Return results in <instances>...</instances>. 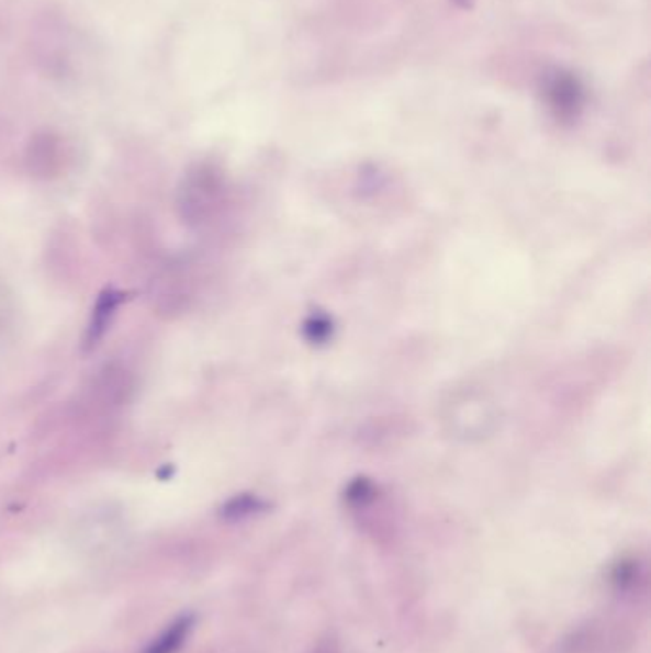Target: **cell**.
I'll use <instances>...</instances> for the list:
<instances>
[{
    "label": "cell",
    "instance_id": "8992f818",
    "mask_svg": "<svg viewBox=\"0 0 651 653\" xmlns=\"http://www.w3.org/2000/svg\"><path fill=\"white\" fill-rule=\"evenodd\" d=\"M10 317H12V301H10L7 286L0 283V330L7 329Z\"/></svg>",
    "mask_w": 651,
    "mask_h": 653
},
{
    "label": "cell",
    "instance_id": "52a82bcc",
    "mask_svg": "<svg viewBox=\"0 0 651 653\" xmlns=\"http://www.w3.org/2000/svg\"><path fill=\"white\" fill-rule=\"evenodd\" d=\"M314 653H338L337 644L333 640H325L319 646L315 648Z\"/></svg>",
    "mask_w": 651,
    "mask_h": 653
},
{
    "label": "cell",
    "instance_id": "5b68a950",
    "mask_svg": "<svg viewBox=\"0 0 651 653\" xmlns=\"http://www.w3.org/2000/svg\"><path fill=\"white\" fill-rule=\"evenodd\" d=\"M258 508H260V503L257 499L243 495V497L229 500L226 507H224V510H222V514L226 518H229V520H237V518H245L249 514L257 513Z\"/></svg>",
    "mask_w": 651,
    "mask_h": 653
},
{
    "label": "cell",
    "instance_id": "ba28073f",
    "mask_svg": "<svg viewBox=\"0 0 651 653\" xmlns=\"http://www.w3.org/2000/svg\"><path fill=\"white\" fill-rule=\"evenodd\" d=\"M454 2H457V4H459V7L470 8V7H472V2H474V0H454Z\"/></svg>",
    "mask_w": 651,
    "mask_h": 653
},
{
    "label": "cell",
    "instance_id": "277c9868",
    "mask_svg": "<svg viewBox=\"0 0 651 653\" xmlns=\"http://www.w3.org/2000/svg\"><path fill=\"white\" fill-rule=\"evenodd\" d=\"M637 562H632V560H622V562L615 565L614 572H611V583L619 590H627V588L632 587L637 583Z\"/></svg>",
    "mask_w": 651,
    "mask_h": 653
},
{
    "label": "cell",
    "instance_id": "6da1fadb",
    "mask_svg": "<svg viewBox=\"0 0 651 653\" xmlns=\"http://www.w3.org/2000/svg\"><path fill=\"white\" fill-rule=\"evenodd\" d=\"M542 98L558 121H575L585 108V85L565 69H550L542 77Z\"/></svg>",
    "mask_w": 651,
    "mask_h": 653
},
{
    "label": "cell",
    "instance_id": "3957f363",
    "mask_svg": "<svg viewBox=\"0 0 651 653\" xmlns=\"http://www.w3.org/2000/svg\"><path fill=\"white\" fill-rule=\"evenodd\" d=\"M195 627V616L193 613H182L176 617L175 621L157 637L149 642V646L144 653H178L183 644L190 639L191 631Z\"/></svg>",
    "mask_w": 651,
    "mask_h": 653
},
{
    "label": "cell",
    "instance_id": "7a4b0ae2",
    "mask_svg": "<svg viewBox=\"0 0 651 653\" xmlns=\"http://www.w3.org/2000/svg\"><path fill=\"white\" fill-rule=\"evenodd\" d=\"M123 302V293H119L115 289H105L100 299L96 302L94 309H92V319L88 324L87 342L88 348H94L103 333L110 327L111 319L117 314L119 304Z\"/></svg>",
    "mask_w": 651,
    "mask_h": 653
}]
</instances>
